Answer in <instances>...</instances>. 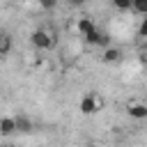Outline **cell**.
Segmentation results:
<instances>
[{"label":"cell","mask_w":147,"mask_h":147,"mask_svg":"<svg viewBox=\"0 0 147 147\" xmlns=\"http://www.w3.org/2000/svg\"><path fill=\"white\" fill-rule=\"evenodd\" d=\"M30 44H32L37 51H51V48L55 46V34H53L51 30H46V28H37V30H32V34H30Z\"/></svg>","instance_id":"6da1fadb"},{"label":"cell","mask_w":147,"mask_h":147,"mask_svg":"<svg viewBox=\"0 0 147 147\" xmlns=\"http://www.w3.org/2000/svg\"><path fill=\"white\" fill-rule=\"evenodd\" d=\"M78 110H80L83 115H94V113H99V110H101V99L96 96V92L83 94V99H80V103H78Z\"/></svg>","instance_id":"7a4b0ae2"},{"label":"cell","mask_w":147,"mask_h":147,"mask_svg":"<svg viewBox=\"0 0 147 147\" xmlns=\"http://www.w3.org/2000/svg\"><path fill=\"white\" fill-rule=\"evenodd\" d=\"M74 30H76V34L87 37L90 32H94V30H96L94 18H92V16H78V18H76V23H74Z\"/></svg>","instance_id":"3957f363"},{"label":"cell","mask_w":147,"mask_h":147,"mask_svg":"<svg viewBox=\"0 0 147 147\" xmlns=\"http://www.w3.org/2000/svg\"><path fill=\"white\" fill-rule=\"evenodd\" d=\"M124 110L133 119H147V103L145 101H129Z\"/></svg>","instance_id":"277c9868"},{"label":"cell","mask_w":147,"mask_h":147,"mask_svg":"<svg viewBox=\"0 0 147 147\" xmlns=\"http://www.w3.org/2000/svg\"><path fill=\"white\" fill-rule=\"evenodd\" d=\"M87 44H92V46H99V48H108L110 46V39H108V34L106 32H101V30H94V32H90L87 37H83Z\"/></svg>","instance_id":"5b68a950"},{"label":"cell","mask_w":147,"mask_h":147,"mask_svg":"<svg viewBox=\"0 0 147 147\" xmlns=\"http://www.w3.org/2000/svg\"><path fill=\"white\" fill-rule=\"evenodd\" d=\"M14 133H16V119L9 117V115L0 117V138H9Z\"/></svg>","instance_id":"8992f818"},{"label":"cell","mask_w":147,"mask_h":147,"mask_svg":"<svg viewBox=\"0 0 147 147\" xmlns=\"http://www.w3.org/2000/svg\"><path fill=\"white\" fill-rule=\"evenodd\" d=\"M16 133H32L34 129V122L28 117V115H16Z\"/></svg>","instance_id":"52a82bcc"},{"label":"cell","mask_w":147,"mask_h":147,"mask_svg":"<svg viewBox=\"0 0 147 147\" xmlns=\"http://www.w3.org/2000/svg\"><path fill=\"white\" fill-rule=\"evenodd\" d=\"M101 60H103L106 64H115V62H119V60H122V51H119L117 46H108V48L103 51Z\"/></svg>","instance_id":"ba28073f"},{"label":"cell","mask_w":147,"mask_h":147,"mask_svg":"<svg viewBox=\"0 0 147 147\" xmlns=\"http://www.w3.org/2000/svg\"><path fill=\"white\" fill-rule=\"evenodd\" d=\"M131 11L140 14L142 18L147 16V0H131Z\"/></svg>","instance_id":"9c48e42d"},{"label":"cell","mask_w":147,"mask_h":147,"mask_svg":"<svg viewBox=\"0 0 147 147\" xmlns=\"http://www.w3.org/2000/svg\"><path fill=\"white\" fill-rule=\"evenodd\" d=\"M9 48H11V39H9L5 32H0V55H7Z\"/></svg>","instance_id":"30bf717a"},{"label":"cell","mask_w":147,"mask_h":147,"mask_svg":"<svg viewBox=\"0 0 147 147\" xmlns=\"http://www.w3.org/2000/svg\"><path fill=\"white\" fill-rule=\"evenodd\" d=\"M113 7L119 9V11H131V0H115Z\"/></svg>","instance_id":"8fae6325"},{"label":"cell","mask_w":147,"mask_h":147,"mask_svg":"<svg viewBox=\"0 0 147 147\" xmlns=\"http://www.w3.org/2000/svg\"><path fill=\"white\" fill-rule=\"evenodd\" d=\"M138 34H140V37H145V39H147V16H145V18H142V21H140V25H138Z\"/></svg>","instance_id":"7c38bea8"},{"label":"cell","mask_w":147,"mask_h":147,"mask_svg":"<svg viewBox=\"0 0 147 147\" xmlns=\"http://www.w3.org/2000/svg\"><path fill=\"white\" fill-rule=\"evenodd\" d=\"M39 5H41L44 9H53V7H55V2H48V0H44V2H39Z\"/></svg>","instance_id":"4fadbf2b"},{"label":"cell","mask_w":147,"mask_h":147,"mask_svg":"<svg viewBox=\"0 0 147 147\" xmlns=\"http://www.w3.org/2000/svg\"><path fill=\"white\" fill-rule=\"evenodd\" d=\"M85 147H101V145H96V142H87Z\"/></svg>","instance_id":"5bb4252c"},{"label":"cell","mask_w":147,"mask_h":147,"mask_svg":"<svg viewBox=\"0 0 147 147\" xmlns=\"http://www.w3.org/2000/svg\"><path fill=\"white\" fill-rule=\"evenodd\" d=\"M142 60H147V51H145V53H142Z\"/></svg>","instance_id":"9a60e30c"}]
</instances>
